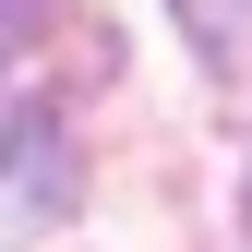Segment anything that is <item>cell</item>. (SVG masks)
Segmentation results:
<instances>
[{
    "instance_id": "1",
    "label": "cell",
    "mask_w": 252,
    "mask_h": 252,
    "mask_svg": "<svg viewBox=\"0 0 252 252\" xmlns=\"http://www.w3.org/2000/svg\"><path fill=\"white\" fill-rule=\"evenodd\" d=\"M36 48H48V0H0V168L48 192L60 108H48V84H36Z\"/></svg>"
},
{
    "instance_id": "2",
    "label": "cell",
    "mask_w": 252,
    "mask_h": 252,
    "mask_svg": "<svg viewBox=\"0 0 252 252\" xmlns=\"http://www.w3.org/2000/svg\"><path fill=\"white\" fill-rule=\"evenodd\" d=\"M180 24H192V48L216 72H252V0H168Z\"/></svg>"
}]
</instances>
